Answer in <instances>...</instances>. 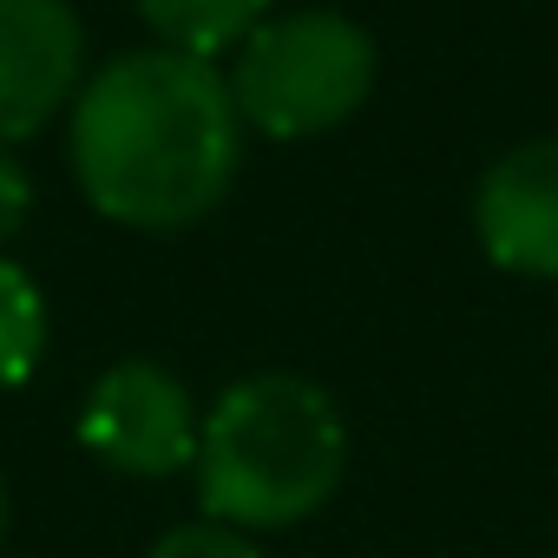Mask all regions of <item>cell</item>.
Segmentation results:
<instances>
[{"instance_id": "obj_1", "label": "cell", "mask_w": 558, "mask_h": 558, "mask_svg": "<svg viewBox=\"0 0 558 558\" xmlns=\"http://www.w3.org/2000/svg\"><path fill=\"white\" fill-rule=\"evenodd\" d=\"M73 178L106 223L191 230L243 165V119L217 60L171 47L119 53L73 93Z\"/></svg>"}, {"instance_id": "obj_2", "label": "cell", "mask_w": 558, "mask_h": 558, "mask_svg": "<svg viewBox=\"0 0 558 558\" xmlns=\"http://www.w3.org/2000/svg\"><path fill=\"white\" fill-rule=\"evenodd\" d=\"M204 519L230 532H290L316 519L349 473V421L310 375H243L197 434Z\"/></svg>"}, {"instance_id": "obj_3", "label": "cell", "mask_w": 558, "mask_h": 558, "mask_svg": "<svg viewBox=\"0 0 558 558\" xmlns=\"http://www.w3.org/2000/svg\"><path fill=\"white\" fill-rule=\"evenodd\" d=\"M375 93V40L329 8L263 21L230 66L236 119L263 138H316L355 119Z\"/></svg>"}, {"instance_id": "obj_4", "label": "cell", "mask_w": 558, "mask_h": 558, "mask_svg": "<svg viewBox=\"0 0 558 558\" xmlns=\"http://www.w3.org/2000/svg\"><path fill=\"white\" fill-rule=\"evenodd\" d=\"M204 414L191 388L158 362H119L86 388L80 447L125 480H171L197 466Z\"/></svg>"}, {"instance_id": "obj_5", "label": "cell", "mask_w": 558, "mask_h": 558, "mask_svg": "<svg viewBox=\"0 0 558 558\" xmlns=\"http://www.w3.org/2000/svg\"><path fill=\"white\" fill-rule=\"evenodd\" d=\"M86 86V27L66 0H0V151L27 145Z\"/></svg>"}, {"instance_id": "obj_6", "label": "cell", "mask_w": 558, "mask_h": 558, "mask_svg": "<svg viewBox=\"0 0 558 558\" xmlns=\"http://www.w3.org/2000/svg\"><path fill=\"white\" fill-rule=\"evenodd\" d=\"M473 230L506 276L558 283V138H525L486 165L473 191Z\"/></svg>"}, {"instance_id": "obj_7", "label": "cell", "mask_w": 558, "mask_h": 558, "mask_svg": "<svg viewBox=\"0 0 558 558\" xmlns=\"http://www.w3.org/2000/svg\"><path fill=\"white\" fill-rule=\"evenodd\" d=\"M269 0H138V21L158 34V47L217 60L223 47H243L263 27Z\"/></svg>"}, {"instance_id": "obj_8", "label": "cell", "mask_w": 558, "mask_h": 558, "mask_svg": "<svg viewBox=\"0 0 558 558\" xmlns=\"http://www.w3.org/2000/svg\"><path fill=\"white\" fill-rule=\"evenodd\" d=\"M47 355V303L34 290V276L0 256V388H21Z\"/></svg>"}, {"instance_id": "obj_9", "label": "cell", "mask_w": 558, "mask_h": 558, "mask_svg": "<svg viewBox=\"0 0 558 558\" xmlns=\"http://www.w3.org/2000/svg\"><path fill=\"white\" fill-rule=\"evenodd\" d=\"M145 558H263V551L217 519H191V525H171Z\"/></svg>"}, {"instance_id": "obj_10", "label": "cell", "mask_w": 558, "mask_h": 558, "mask_svg": "<svg viewBox=\"0 0 558 558\" xmlns=\"http://www.w3.org/2000/svg\"><path fill=\"white\" fill-rule=\"evenodd\" d=\"M34 217V178L21 171L14 151H0V243H14Z\"/></svg>"}, {"instance_id": "obj_11", "label": "cell", "mask_w": 558, "mask_h": 558, "mask_svg": "<svg viewBox=\"0 0 558 558\" xmlns=\"http://www.w3.org/2000/svg\"><path fill=\"white\" fill-rule=\"evenodd\" d=\"M0 538H8V480H0Z\"/></svg>"}]
</instances>
